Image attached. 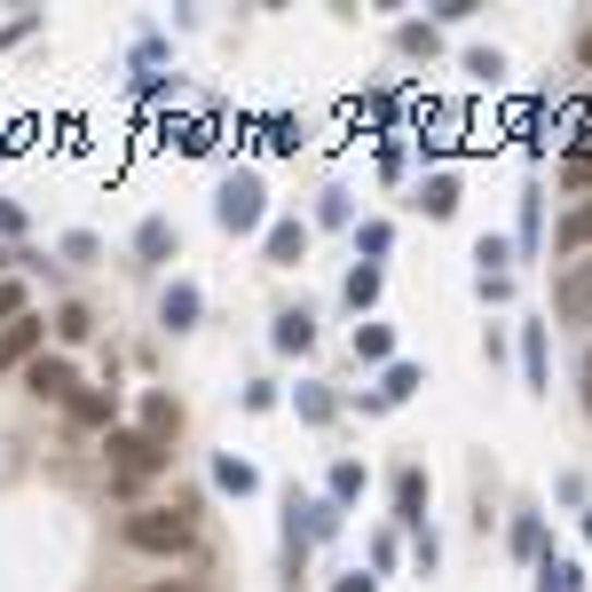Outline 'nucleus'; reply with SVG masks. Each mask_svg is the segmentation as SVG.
I'll list each match as a JSON object with an SVG mask.
<instances>
[{
	"instance_id": "f257e3e1",
	"label": "nucleus",
	"mask_w": 592,
	"mask_h": 592,
	"mask_svg": "<svg viewBox=\"0 0 592 592\" xmlns=\"http://www.w3.org/2000/svg\"><path fill=\"white\" fill-rule=\"evenodd\" d=\"M126 545L135 553H190V514H174V506L126 514Z\"/></svg>"
},
{
	"instance_id": "f03ea898",
	"label": "nucleus",
	"mask_w": 592,
	"mask_h": 592,
	"mask_svg": "<svg viewBox=\"0 0 592 592\" xmlns=\"http://www.w3.org/2000/svg\"><path fill=\"white\" fill-rule=\"evenodd\" d=\"M111 458H119V482L135 490V482H150L158 467H167L174 450H158L150 435H135V426H111Z\"/></svg>"
},
{
	"instance_id": "7ed1b4c3",
	"label": "nucleus",
	"mask_w": 592,
	"mask_h": 592,
	"mask_svg": "<svg viewBox=\"0 0 592 592\" xmlns=\"http://www.w3.org/2000/svg\"><path fill=\"white\" fill-rule=\"evenodd\" d=\"M261 197H269V190H261V174H221V197H214V214H221V229H253L261 221Z\"/></svg>"
},
{
	"instance_id": "20e7f679",
	"label": "nucleus",
	"mask_w": 592,
	"mask_h": 592,
	"mask_svg": "<svg viewBox=\"0 0 592 592\" xmlns=\"http://www.w3.org/2000/svg\"><path fill=\"white\" fill-rule=\"evenodd\" d=\"M24 379H32V395H40V403H63V411L80 403V372L63 364V355H32V364H24Z\"/></svg>"
},
{
	"instance_id": "39448f33",
	"label": "nucleus",
	"mask_w": 592,
	"mask_h": 592,
	"mask_svg": "<svg viewBox=\"0 0 592 592\" xmlns=\"http://www.w3.org/2000/svg\"><path fill=\"white\" fill-rule=\"evenodd\" d=\"M553 316L561 324H592V261H569V269L553 277Z\"/></svg>"
},
{
	"instance_id": "423d86ee",
	"label": "nucleus",
	"mask_w": 592,
	"mask_h": 592,
	"mask_svg": "<svg viewBox=\"0 0 592 592\" xmlns=\"http://www.w3.org/2000/svg\"><path fill=\"white\" fill-rule=\"evenodd\" d=\"M40 340H48V324H40V316H16L9 333H0V372L32 364V355H40Z\"/></svg>"
},
{
	"instance_id": "0eeeda50",
	"label": "nucleus",
	"mask_w": 592,
	"mask_h": 592,
	"mask_svg": "<svg viewBox=\"0 0 592 592\" xmlns=\"http://www.w3.org/2000/svg\"><path fill=\"white\" fill-rule=\"evenodd\" d=\"M395 521H403V530H426V474L419 467L395 474Z\"/></svg>"
},
{
	"instance_id": "6e6552de",
	"label": "nucleus",
	"mask_w": 592,
	"mask_h": 592,
	"mask_svg": "<svg viewBox=\"0 0 592 592\" xmlns=\"http://www.w3.org/2000/svg\"><path fill=\"white\" fill-rule=\"evenodd\" d=\"M553 253H592V197H577V206L561 214V229H553Z\"/></svg>"
},
{
	"instance_id": "1a4fd4ad",
	"label": "nucleus",
	"mask_w": 592,
	"mask_h": 592,
	"mask_svg": "<svg viewBox=\"0 0 592 592\" xmlns=\"http://www.w3.org/2000/svg\"><path fill=\"white\" fill-rule=\"evenodd\" d=\"M309 253V221H269V261H277V269H292V261H301Z\"/></svg>"
},
{
	"instance_id": "9d476101",
	"label": "nucleus",
	"mask_w": 592,
	"mask_h": 592,
	"mask_svg": "<svg viewBox=\"0 0 592 592\" xmlns=\"http://www.w3.org/2000/svg\"><path fill=\"white\" fill-rule=\"evenodd\" d=\"M143 435H150L158 450H167V443L182 435V411H174V395H150V403H143Z\"/></svg>"
},
{
	"instance_id": "9b49d317",
	"label": "nucleus",
	"mask_w": 592,
	"mask_h": 592,
	"mask_svg": "<svg viewBox=\"0 0 592 592\" xmlns=\"http://www.w3.org/2000/svg\"><path fill=\"white\" fill-rule=\"evenodd\" d=\"M309 340H316V316H309V309H285V316H277V348H285V355H301Z\"/></svg>"
},
{
	"instance_id": "f8f14e48",
	"label": "nucleus",
	"mask_w": 592,
	"mask_h": 592,
	"mask_svg": "<svg viewBox=\"0 0 592 592\" xmlns=\"http://www.w3.org/2000/svg\"><path fill=\"white\" fill-rule=\"evenodd\" d=\"M584 577H577V561H561V553H545L537 561V592H577Z\"/></svg>"
},
{
	"instance_id": "ddd939ff",
	"label": "nucleus",
	"mask_w": 592,
	"mask_h": 592,
	"mask_svg": "<svg viewBox=\"0 0 592 592\" xmlns=\"http://www.w3.org/2000/svg\"><path fill=\"white\" fill-rule=\"evenodd\" d=\"M521 372L530 387H545V324H521Z\"/></svg>"
},
{
	"instance_id": "4468645a",
	"label": "nucleus",
	"mask_w": 592,
	"mask_h": 592,
	"mask_svg": "<svg viewBox=\"0 0 592 592\" xmlns=\"http://www.w3.org/2000/svg\"><path fill=\"white\" fill-rule=\"evenodd\" d=\"M355 355H364V364H387V355H395V333H387V324H355Z\"/></svg>"
},
{
	"instance_id": "2eb2a0df",
	"label": "nucleus",
	"mask_w": 592,
	"mask_h": 592,
	"mask_svg": "<svg viewBox=\"0 0 592 592\" xmlns=\"http://www.w3.org/2000/svg\"><path fill=\"white\" fill-rule=\"evenodd\" d=\"M419 206L435 214V221H443V214H458V182H450V174H426V190H419Z\"/></svg>"
},
{
	"instance_id": "dca6fc26",
	"label": "nucleus",
	"mask_w": 592,
	"mask_h": 592,
	"mask_svg": "<svg viewBox=\"0 0 592 592\" xmlns=\"http://www.w3.org/2000/svg\"><path fill=\"white\" fill-rule=\"evenodd\" d=\"M135 253H143V261H167V253H174V221H143V229H135Z\"/></svg>"
},
{
	"instance_id": "f3484780",
	"label": "nucleus",
	"mask_w": 592,
	"mask_h": 592,
	"mask_svg": "<svg viewBox=\"0 0 592 592\" xmlns=\"http://www.w3.org/2000/svg\"><path fill=\"white\" fill-rule=\"evenodd\" d=\"M411 387H419V364H387V387L372 395V411H387V403H403Z\"/></svg>"
},
{
	"instance_id": "a211bd4d",
	"label": "nucleus",
	"mask_w": 592,
	"mask_h": 592,
	"mask_svg": "<svg viewBox=\"0 0 592 592\" xmlns=\"http://www.w3.org/2000/svg\"><path fill=\"white\" fill-rule=\"evenodd\" d=\"M348 301H355V309L379 301V261H355V269H348Z\"/></svg>"
},
{
	"instance_id": "6ab92c4d",
	"label": "nucleus",
	"mask_w": 592,
	"mask_h": 592,
	"mask_svg": "<svg viewBox=\"0 0 592 592\" xmlns=\"http://www.w3.org/2000/svg\"><path fill=\"white\" fill-rule=\"evenodd\" d=\"M514 553H521V561H545V521H537V514L514 521Z\"/></svg>"
},
{
	"instance_id": "aec40b11",
	"label": "nucleus",
	"mask_w": 592,
	"mask_h": 592,
	"mask_svg": "<svg viewBox=\"0 0 592 592\" xmlns=\"http://www.w3.org/2000/svg\"><path fill=\"white\" fill-rule=\"evenodd\" d=\"M167 324H174V333H190V324H197V285H174V292H167Z\"/></svg>"
},
{
	"instance_id": "412c9836",
	"label": "nucleus",
	"mask_w": 592,
	"mask_h": 592,
	"mask_svg": "<svg viewBox=\"0 0 592 592\" xmlns=\"http://www.w3.org/2000/svg\"><path fill=\"white\" fill-rule=\"evenodd\" d=\"M348 498H364V467H355V458L333 467V506H348Z\"/></svg>"
},
{
	"instance_id": "4be33fe9",
	"label": "nucleus",
	"mask_w": 592,
	"mask_h": 592,
	"mask_svg": "<svg viewBox=\"0 0 592 592\" xmlns=\"http://www.w3.org/2000/svg\"><path fill=\"white\" fill-rule=\"evenodd\" d=\"M214 482H221V490H238V498H245V490H253L261 474L245 467V458H221V467H214Z\"/></svg>"
},
{
	"instance_id": "5701e85b",
	"label": "nucleus",
	"mask_w": 592,
	"mask_h": 592,
	"mask_svg": "<svg viewBox=\"0 0 592 592\" xmlns=\"http://www.w3.org/2000/svg\"><path fill=\"white\" fill-rule=\"evenodd\" d=\"M56 333H63V340H87V333H95V316L72 301V309H56Z\"/></svg>"
},
{
	"instance_id": "b1692460",
	"label": "nucleus",
	"mask_w": 592,
	"mask_h": 592,
	"mask_svg": "<svg viewBox=\"0 0 592 592\" xmlns=\"http://www.w3.org/2000/svg\"><path fill=\"white\" fill-rule=\"evenodd\" d=\"M561 182H592V143H569V158H561Z\"/></svg>"
},
{
	"instance_id": "393cba45",
	"label": "nucleus",
	"mask_w": 592,
	"mask_h": 592,
	"mask_svg": "<svg viewBox=\"0 0 592 592\" xmlns=\"http://www.w3.org/2000/svg\"><path fill=\"white\" fill-rule=\"evenodd\" d=\"M333 530H340V506L316 498V506H309V537H333Z\"/></svg>"
},
{
	"instance_id": "a878e982",
	"label": "nucleus",
	"mask_w": 592,
	"mask_h": 592,
	"mask_svg": "<svg viewBox=\"0 0 592 592\" xmlns=\"http://www.w3.org/2000/svg\"><path fill=\"white\" fill-rule=\"evenodd\" d=\"M16 316H32V309H24V285H0V333H9Z\"/></svg>"
},
{
	"instance_id": "bb28decb",
	"label": "nucleus",
	"mask_w": 592,
	"mask_h": 592,
	"mask_svg": "<svg viewBox=\"0 0 592 592\" xmlns=\"http://www.w3.org/2000/svg\"><path fill=\"white\" fill-rule=\"evenodd\" d=\"M521 253H537V190L521 197Z\"/></svg>"
},
{
	"instance_id": "cd10ccee",
	"label": "nucleus",
	"mask_w": 592,
	"mask_h": 592,
	"mask_svg": "<svg viewBox=\"0 0 592 592\" xmlns=\"http://www.w3.org/2000/svg\"><path fill=\"white\" fill-rule=\"evenodd\" d=\"M301 419H333V395H324V387H301Z\"/></svg>"
},
{
	"instance_id": "c85d7f7f",
	"label": "nucleus",
	"mask_w": 592,
	"mask_h": 592,
	"mask_svg": "<svg viewBox=\"0 0 592 592\" xmlns=\"http://www.w3.org/2000/svg\"><path fill=\"white\" fill-rule=\"evenodd\" d=\"M387 238H395V229H387V221H364V238H355V245H364V253L379 261V253H387Z\"/></svg>"
},
{
	"instance_id": "c756f323",
	"label": "nucleus",
	"mask_w": 592,
	"mask_h": 592,
	"mask_svg": "<svg viewBox=\"0 0 592 592\" xmlns=\"http://www.w3.org/2000/svg\"><path fill=\"white\" fill-rule=\"evenodd\" d=\"M16 229H24V214L9 206V197H0V238H16Z\"/></svg>"
},
{
	"instance_id": "7c9ffc66",
	"label": "nucleus",
	"mask_w": 592,
	"mask_h": 592,
	"mask_svg": "<svg viewBox=\"0 0 592 592\" xmlns=\"http://www.w3.org/2000/svg\"><path fill=\"white\" fill-rule=\"evenodd\" d=\"M333 592H379V584H372V577H340Z\"/></svg>"
},
{
	"instance_id": "2f4dec72",
	"label": "nucleus",
	"mask_w": 592,
	"mask_h": 592,
	"mask_svg": "<svg viewBox=\"0 0 592 592\" xmlns=\"http://www.w3.org/2000/svg\"><path fill=\"white\" fill-rule=\"evenodd\" d=\"M577 56H584V72H592V32H584V40H577Z\"/></svg>"
},
{
	"instance_id": "473e14b6",
	"label": "nucleus",
	"mask_w": 592,
	"mask_h": 592,
	"mask_svg": "<svg viewBox=\"0 0 592 592\" xmlns=\"http://www.w3.org/2000/svg\"><path fill=\"white\" fill-rule=\"evenodd\" d=\"M584 403H592V355H584Z\"/></svg>"
},
{
	"instance_id": "72a5a7b5",
	"label": "nucleus",
	"mask_w": 592,
	"mask_h": 592,
	"mask_svg": "<svg viewBox=\"0 0 592 592\" xmlns=\"http://www.w3.org/2000/svg\"><path fill=\"white\" fill-rule=\"evenodd\" d=\"M150 592H197V584H150Z\"/></svg>"
},
{
	"instance_id": "f704fd0d",
	"label": "nucleus",
	"mask_w": 592,
	"mask_h": 592,
	"mask_svg": "<svg viewBox=\"0 0 592 592\" xmlns=\"http://www.w3.org/2000/svg\"><path fill=\"white\" fill-rule=\"evenodd\" d=\"M584 537H592V514H584Z\"/></svg>"
}]
</instances>
